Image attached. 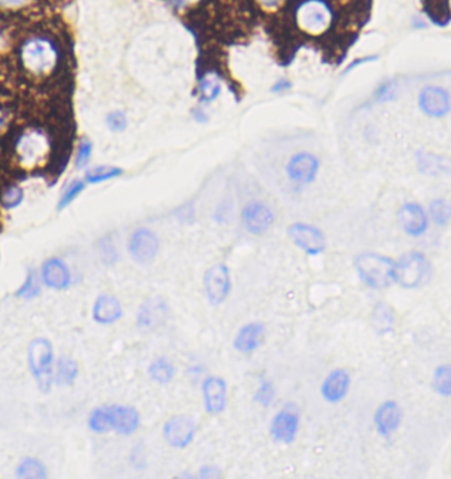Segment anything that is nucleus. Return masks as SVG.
Segmentation results:
<instances>
[{"mask_svg": "<svg viewBox=\"0 0 451 479\" xmlns=\"http://www.w3.org/2000/svg\"><path fill=\"white\" fill-rule=\"evenodd\" d=\"M354 269L361 282L371 290L380 291L395 284L396 261L388 256L363 252L354 258Z\"/></svg>", "mask_w": 451, "mask_h": 479, "instance_id": "f257e3e1", "label": "nucleus"}, {"mask_svg": "<svg viewBox=\"0 0 451 479\" xmlns=\"http://www.w3.org/2000/svg\"><path fill=\"white\" fill-rule=\"evenodd\" d=\"M20 61L33 76H47L58 67V49L44 37H35L25 42L20 51Z\"/></svg>", "mask_w": 451, "mask_h": 479, "instance_id": "f03ea898", "label": "nucleus"}, {"mask_svg": "<svg viewBox=\"0 0 451 479\" xmlns=\"http://www.w3.org/2000/svg\"><path fill=\"white\" fill-rule=\"evenodd\" d=\"M432 277V262L421 252H406L396 261L395 283L405 290L421 289L430 282Z\"/></svg>", "mask_w": 451, "mask_h": 479, "instance_id": "7ed1b4c3", "label": "nucleus"}, {"mask_svg": "<svg viewBox=\"0 0 451 479\" xmlns=\"http://www.w3.org/2000/svg\"><path fill=\"white\" fill-rule=\"evenodd\" d=\"M29 368L42 391H48L53 382V346L47 339H35L28 348Z\"/></svg>", "mask_w": 451, "mask_h": 479, "instance_id": "20e7f679", "label": "nucleus"}, {"mask_svg": "<svg viewBox=\"0 0 451 479\" xmlns=\"http://www.w3.org/2000/svg\"><path fill=\"white\" fill-rule=\"evenodd\" d=\"M203 294L213 307L223 305L232 291L231 270L226 263H215L205 271L202 278Z\"/></svg>", "mask_w": 451, "mask_h": 479, "instance_id": "39448f33", "label": "nucleus"}, {"mask_svg": "<svg viewBox=\"0 0 451 479\" xmlns=\"http://www.w3.org/2000/svg\"><path fill=\"white\" fill-rule=\"evenodd\" d=\"M171 307L160 295L145 299L136 312V327L140 332L155 333L161 331L171 319Z\"/></svg>", "mask_w": 451, "mask_h": 479, "instance_id": "423d86ee", "label": "nucleus"}, {"mask_svg": "<svg viewBox=\"0 0 451 479\" xmlns=\"http://www.w3.org/2000/svg\"><path fill=\"white\" fill-rule=\"evenodd\" d=\"M301 430L300 409L294 405H284L271 419L269 436L280 445H292L297 440Z\"/></svg>", "mask_w": 451, "mask_h": 479, "instance_id": "0eeeda50", "label": "nucleus"}, {"mask_svg": "<svg viewBox=\"0 0 451 479\" xmlns=\"http://www.w3.org/2000/svg\"><path fill=\"white\" fill-rule=\"evenodd\" d=\"M197 420L189 415H175L164 423L161 435L168 446L177 450L189 448L197 437Z\"/></svg>", "mask_w": 451, "mask_h": 479, "instance_id": "6e6552de", "label": "nucleus"}, {"mask_svg": "<svg viewBox=\"0 0 451 479\" xmlns=\"http://www.w3.org/2000/svg\"><path fill=\"white\" fill-rule=\"evenodd\" d=\"M128 254L138 265H150L160 252V238L150 228L135 229L128 238Z\"/></svg>", "mask_w": 451, "mask_h": 479, "instance_id": "1a4fd4ad", "label": "nucleus"}, {"mask_svg": "<svg viewBox=\"0 0 451 479\" xmlns=\"http://www.w3.org/2000/svg\"><path fill=\"white\" fill-rule=\"evenodd\" d=\"M288 236L294 245L312 257L322 254L327 247L324 232L308 222H293L288 228Z\"/></svg>", "mask_w": 451, "mask_h": 479, "instance_id": "9d476101", "label": "nucleus"}, {"mask_svg": "<svg viewBox=\"0 0 451 479\" xmlns=\"http://www.w3.org/2000/svg\"><path fill=\"white\" fill-rule=\"evenodd\" d=\"M202 405L203 409L210 416L222 415L228 403V384L223 377L209 375L202 384Z\"/></svg>", "mask_w": 451, "mask_h": 479, "instance_id": "9b49d317", "label": "nucleus"}, {"mask_svg": "<svg viewBox=\"0 0 451 479\" xmlns=\"http://www.w3.org/2000/svg\"><path fill=\"white\" fill-rule=\"evenodd\" d=\"M242 224L244 229L251 234L260 236L274 225L275 222V212L271 207H268L263 202L252 200L247 203L240 213Z\"/></svg>", "mask_w": 451, "mask_h": 479, "instance_id": "f8f14e48", "label": "nucleus"}, {"mask_svg": "<svg viewBox=\"0 0 451 479\" xmlns=\"http://www.w3.org/2000/svg\"><path fill=\"white\" fill-rule=\"evenodd\" d=\"M111 430L120 436H132L141 427V414L129 405H106Z\"/></svg>", "mask_w": 451, "mask_h": 479, "instance_id": "ddd939ff", "label": "nucleus"}, {"mask_svg": "<svg viewBox=\"0 0 451 479\" xmlns=\"http://www.w3.org/2000/svg\"><path fill=\"white\" fill-rule=\"evenodd\" d=\"M351 375L346 368H333L319 386V393L329 405L342 403L350 393Z\"/></svg>", "mask_w": 451, "mask_h": 479, "instance_id": "4468645a", "label": "nucleus"}, {"mask_svg": "<svg viewBox=\"0 0 451 479\" xmlns=\"http://www.w3.org/2000/svg\"><path fill=\"white\" fill-rule=\"evenodd\" d=\"M267 325L262 321H250L243 324L234 336L232 348L243 356L258 352L265 341Z\"/></svg>", "mask_w": 451, "mask_h": 479, "instance_id": "2eb2a0df", "label": "nucleus"}, {"mask_svg": "<svg viewBox=\"0 0 451 479\" xmlns=\"http://www.w3.org/2000/svg\"><path fill=\"white\" fill-rule=\"evenodd\" d=\"M402 408L396 400H386L376 408L374 425L380 437L388 440L402 424Z\"/></svg>", "mask_w": 451, "mask_h": 479, "instance_id": "dca6fc26", "label": "nucleus"}, {"mask_svg": "<svg viewBox=\"0 0 451 479\" xmlns=\"http://www.w3.org/2000/svg\"><path fill=\"white\" fill-rule=\"evenodd\" d=\"M319 170V161L308 152H301L294 154L287 165V174L293 184H310L317 178Z\"/></svg>", "mask_w": 451, "mask_h": 479, "instance_id": "f3484780", "label": "nucleus"}, {"mask_svg": "<svg viewBox=\"0 0 451 479\" xmlns=\"http://www.w3.org/2000/svg\"><path fill=\"white\" fill-rule=\"evenodd\" d=\"M418 106L429 117H443L450 112V95L442 87L426 86L420 92Z\"/></svg>", "mask_w": 451, "mask_h": 479, "instance_id": "a211bd4d", "label": "nucleus"}, {"mask_svg": "<svg viewBox=\"0 0 451 479\" xmlns=\"http://www.w3.org/2000/svg\"><path fill=\"white\" fill-rule=\"evenodd\" d=\"M301 26L310 33H321L330 23V13L319 0L305 1L297 13Z\"/></svg>", "mask_w": 451, "mask_h": 479, "instance_id": "6ab92c4d", "label": "nucleus"}, {"mask_svg": "<svg viewBox=\"0 0 451 479\" xmlns=\"http://www.w3.org/2000/svg\"><path fill=\"white\" fill-rule=\"evenodd\" d=\"M397 216L402 231L411 237H420L425 234L429 228V215L418 203H404L399 209Z\"/></svg>", "mask_w": 451, "mask_h": 479, "instance_id": "aec40b11", "label": "nucleus"}, {"mask_svg": "<svg viewBox=\"0 0 451 479\" xmlns=\"http://www.w3.org/2000/svg\"><path fill=\"white\" fill-rule=\"evenodd\" d=\"M125 309L120 300L110 294H100L93 306V320L100 325H113L123 318Z\"/></svg>", "mask_w": 451, "mask_h": 479, "instance_id": "412c9836", "label": "nucleus"}, {"mask_svg": "<svg viewBox=\"0 0 451 479\" xmlns=\"http://www.w3.org/2000/svg\"><path fill=\"white\" fill-rule=\"evenodd\" d=\"M41 277L44 283L54 290H65L72 283L70 270L60 258L48 259L41 269Z\"/></svg>", "mask_w": 451, "mask_h": 479, "instance_id": "4be33fe9", "label": "nucleus"}, {"mask_svg": "<svg viewBox=\"0 0 451 479\" xmlns=\"http://www.w3.org/2000/svg\"><path fill=\"white\" fill-rule=\"evenodd\" d=\"M47 149L48 143L44 136L38 132H29L19 141L17 153L20 160L25 163H35L45 156Z\"/></svg>", "mask_w": 451, "mask_h": 479, "instance_id": "5701e85b", "label": "nucleus"}, {"mask_svg": "<svg viewBox=\"0 0 451 479\" xmlns=\"http://www.w3.org/2000/svg\"><path fill=\"white\" fill-rule=\"evenodd\" d=\"M147 374L150 381L160 386H166L172 383L177 374V368L175 364L168 357H156L150 361Z\"/></svg>", "mask_w": 451, "mask_h": 479, "instance_id": "b1692460", "label": "nucleus"}, {"mask_svg": "<svg viewBox=\"0 0 451 479\" xmlns=\"http://www.w3.org/2000/svg\"><path fill=\"white\" fill-rule=\"evenodd\" d=\"M372 324L377 334L384 336L390 333L396 325V318H395L393 309L386 303L376 305L374 314H372Z\"/></svg>", "mask_w": 451, "mask_h": 479, "instance_id": "393cba45", "label": "nucleus"}, {"mask_svg": "<svg viewBox=\"0 0 451 479\" xmlns=\"http://www.w3.org/2000/svg\"><path fill=\"white\" fill-rule=\"evenodd\" d=\"M432 389L442 398H451V364L439 365L432 377Z\"/></svg>", "mask_w": 451, "mask_h": 479, "instance_id": "a878e982", "label": "nucleus"}, {"mask_svg": "<svg viewBox=\"0 0 451 479\" xmlns=\"http://www.w3.org/2000/svg\"><path fill=\"white\" fill-rule=\"evenodd\" d=\"M417 165L418 169L427 175H441L443 172H450V168L446 161L425 152H418Z\"/></svg>", "mask_w": 451, "mask_h": 479, "instance_id": "bb28decb", "label": "nucleus"}, {"mask_svg": "<svg viewBox=\"0 0 451 479\" xmlns=\"http://www.w3.org/2000/svg\"><path fill=\"white\" fill-rule=\"evenodd\" d=\"M79 368L73 358L61 357L56 366V382L60 386H70L78 377Z\"/></svg>", "mask_w": 451, "mask_h": 479, "instance_id": "cd10ccee", "label": "nucleus"}, {"mask_svg": "<svg viewBox=\"0 0 451 479\" xmlns=\"http://www.w3.org/2000/svg\"><path fill=\"white\" fill-rule=\"evenodd\" d=\"M429 218L439 227H445L451 221V204L442 197L432 200L429 204Z\"/></svg>", "mask_w": 451, "mask_h": 479, "instance_id": "c85d7f7f", "label": "nucleus"}, {"mask_svg": "<svg viewBox=\"0 0 451 479\" xmlns=\"http://www.w3.org/2000/svg\"><path fill=\"white\" fill-rule=\"evenodd\" d=\"M276 396H277V390H276L275 383L271 380L262 378L258 389L253 393V402L260 407L268 408L274 405Z\"/></svg>", "mask_w": 451, "mask_h": 479, "instance_id": "c756f323", "label": "nucleus"}, {"mask_svg": "<svg viewBox=\"0 0 451 479\" xmlns=\"http://www.w3.org/2000/svg\"><path fill=\"white\" fill-rule=\"evenodd\" d=\"M19 478L41 479L47 477V469L35 458H25L16 470Z\"/></svg>", "mask_w": 451, "mask_h": 479, "instance_id": "7c9ffc66", "label": "nucleus"}, {"mask_svg": "<svg viewBox=\"0 0 451 479\" xmlns=\"http://www.w3.org/2000/svg\"><path fill=\"white\" fill-rule=\"evenodd\" d=\"M88 430L97 433V435H103V433L111 432V425H110L106 405L98 407V408L91 411V414L88 416Z\"/></svg>", "mask_w": 451, "mask_h": 479, "instance_id": "2f4dec72", "label": "nucleus"}, {"mask_svg": "<svg viewBox=\"0 0 451 479\" xmlns=\"http://www.w3.org/2000/svg\"><path fill=\"white\" fill-rule=\"evenodd\" d=\"M123 174L120 168L115 166H98L86 172V182L88 184H102L106 181H111Z\"/></svg>", "mask_w": 451, "mask_h": 479, "instance_id": "473e14b6", "label": "nucleus"}, {"mask_svg": "<svg viewBox=\"0 0 451 479\" xmlns=\"http://www.w3.org/2000/svg\"><path fill=\"white\" fill-rule=\"evenodd\" d=\"M85 190V182L75 179L73 182L66 186V188L63 190L61 199L58 202V209H66L69 204H72L77 197H79V194Z\"/></svg>", "mask_w": 451, "mask_h": 479, "instance_id": "72a5a7b5", "label": "nucleus"}, {"mask_svg": "<svg viewBox=\"0 0 451 479\" xmlns=\"http://www.w3.org/2000/svg\"><path fill=\"white\" fill-rule=\"evenodd\" d=\"M23 199H24L23 188H20L19 186H11L4 191L1 197V204L4 209H16L17 206H20Z\"/></svg>", "mask_w": 451, "mask_h": 479, "instance_id": "f704fd0d", "label": "nucleus"}, {"mask_svg": "<svg viewBox=\"0 0 451 479\" xmlns=\"http://www.w3.org/2000/svg\"><path fill=\"white\" fill-rule=\"evenodd\" d=\"M200 91L202 100L206 103H210L214 99L218 98L221 92V85L214 78H206L200 83Z\"/></svg>", "mask_w": 451, "mask_h": 479, "instance_id": "c9c22d12", "label": "nucleus"}, {"mask_svg": "<svg viewBox=\"0 0 451 479\" xmlns=\"http://www.w3.org/2000/svg\"><path fill=\"white\" fill-rule=\"evenodd\" d=\"M41 291L40 286H38V279L35 277V273L31 271L25 279L24 284L17 290L16 295L19 298H24V299H31V298H35L38 296Z\"/></svg>", "mask_w": 451, "mask_h": 479, "instance_id": "e433bc0d", "label": "nucleus"}, {"mask_svg": "<svg viewBox=\"0 0 451 479\" xmlns=\"http://www.w3.org/2000/svg\"><path fill=\"white\" fill-rule=\"evenodd\" d=\"M91 152H93V144L90 143V140L88 138H84L78 147L77 157H75V168H78V169L85 168L90 161V157H91Z\"/></svg>", "mask_w": 451, "mask_h": 479, "instance_id": "4c0bfd02", "label": "nucleus"}, {"mask_svg": "<svg viewBox=\"0 0 451 479\" xmlns=\"http://www.w3.org/2000/svg\"><path fill=\"white\" fill-rule=\"evenodd\" d=\"M397 94V85L395 81H389V82H386L384 85L377 88L376 91V102L379 103H386V102H389L392 99H395Z\"/></svg>", "mask_w": 451, "mask_h": 479, "instance_id": "58836bf2", "label": "nucleus"}, {"mask_svg": "<svg viewBox=\"0 0 451 479\" xmlns=\"http://www.w3.org/2000/svg\"><path fill=\"white\" fill-rule=\"evenodd\" d=\"M107 125L113 132H120L125 131L127 127V117L125 113L120 111H113L107 116Z\"/></svg>", "mask_w": 451, "mask_h": 479, "instance_id": "ea45409f", "label": "nucleus"}, {"mask_svg": "<svg viewBox=\"0 0 451 479\" xmlns=\"http://www.w3.org/2000/svg\"><path fill=\"white\" fill-rule=\"evenodd\" d=\"M198 477L206 479L219 478V477H222V471L219 467L207 464V465H203L198 470Z\"/></svg>", "mask_w": 451, "mask_h": 479, "instance_id": "a19ab883", "label": "nucleus"}, {"mask_svg": "<svg viewBox=\"0 0 451 479\" xmlns=\"http://www.w3.org/2000/svg\"><path fill=\"white\" fill-rule=\"evenodd\" d=\"M377 56H367V57H362V58H358V60H355V61L351 62L350 65L346 67V70H345V74L350 73V72H352L354 69H356V67H359V66H362V65H364V63H370V62H375L377 61Z\"/></svg>", "mask_w": 451, "mask_h": 479, "instance_id": "79ce46f5", "label": "nucleus"}, {"mask_svg": "<svg viewBox=\"0 0 451 479\" xmlns=\"http://www.w3.org/2000/svg\"><path fill=\"white\" fill-rule=\"evenodd\" d=\"M289 88H290V82L287 81V79H280L274 86V88H272V91L274 92H283V91H287Z\"/></svg>", "mask_w": 451, "mask_h": 479, "instance_id": "37998d69", "label": "nucleus"}, {"mask_svg": "<svg viewBox=\"0 0 451 479\" xmlns=\"http://www.w3.org/2000/svg\"><path fill=\"white\" fill-rule=\"evenodd\" d=\"M24 1L25 0H3V3H6V4H22Z\"/></svg>", "mask_w": 451, "mask_h": 479, "instance_id": "c03bdc74", "label": "nucleus"}, {"mask_svg": "<svg viewBox=\"0 0 451 479\" xmlns=\"http://www.w3.org/2000/svg\"><path fill=\"white\" fill-rule=\"evenodd\" d=\"M263 1L264 4H267V6H269V7H274V6H276L280 0H262Z\"/></svg>", "mask_w": 451, "mask_h": 479, "instance_id": "a18cd8bd", "label": "nucleus"}]
</instances>
